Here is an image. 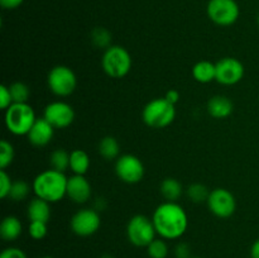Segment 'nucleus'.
I'll list each match as a JSON object with an SVG mask.
<instances>
[{"mask_svg":"<svg viewBox=\"0 0 259 258\" xmlns=\"http://www.w3.org/2000/svg\"><path fill=\"white\" fill-rule=\"evenodd\" d=\"M157 234L163 239H179L186 233L189 217L180 204L164 201L156 207L152 217Z\"/></svg>","mask_w":259,"mask_h":258,"instance_id":"nucleus-1","label":"nucleus"},{"mask_svg":"<svg viewBox=\"0 0 259 258\" xmlns=\"http://www.w3.org/2000/svg\"><path fill=\"white\" fill-rule=\"evenodd\" d=\"M67 180L65 172L46 169L34 177L32 190L35 196L53 204L67 195Z\"/></svg>","mask_w":259,"mask_h":258,"instance_id":"nucleus-2","label":"nucleus"},{"mask_svg":"<svg viewBox=\"0 0 259 258\" xmlns=\"http://www.w3.org/2000/svg\"><path fill=\"white\" fill-rule=\"evenodd\" d=\"M35 120L34 110L28 103H14L5 110V126L14 136H27Z\"/></svg>","mask_w":259,"mask_h":258,"instance_id":"nucleus-3","label":"nucleus"},{"mask_svg":"<svg viewBox=\"0 0 259 258\" xmlns=\"http://www.w3.org/2000/svg\"><path fill=\"white\" fill-rule=\"evenodd\" d=\"M176 118L175 105L164 98H157L149 101L142 111V119L146 125L154 129H161L168 126Z\"/></svg>","mask_w":259,"mask_h":258,"instance_id":"nucleus-4","label":"nucleus"},{"mask_svg":"<svg viewBox=\"0 0 259 258\" xmlns=\"http://www.w3.org/2000/svg\"><path fill=\"white\" fill-rule=\"evenodd\" d=\"M132 56L121 46H110L106 48L101 58L104 72L111 78H123L132 68Z\"/></svg>","mask_w":259,"mask_h":258,"instance_id":"nucleus-5","label":"nucleus"},{"mask_svg":"<svg viewBox=\"0 0 259 258\" xmlns=\"http://www.w3.org/2000/svg\"><path fill=\"white\" fill-rule=\"evenodd\" d=\"M156 228L153 222L146 215H134L126 224V238L138 248H147L156 239Z\"/></svg>","mask_w":259,"mask_h":258,"instance_id":"nucleus-6","label":"nucleus"},{"mask_svg":"<svg viewBox=\"0 0 259 258\" xmlns=\"http://www.w3.org/2000/svg\"><path fill=\"white\" fill-rule=\"evenodd\" d=\"M47 85L52 94L60 98L70 96L77 86V77L70 67L63 65L51 68L47 76Z\"/></svg>","mask_w":259,"mask_h":258,"instance_id":"nucleus-7","label":"nucleus"},{"mask_svg":"<svg viewBox=\"0 0 259 258\" xmlns=\"http://www.w3.org/2000/svg\"><path fill=\"white\" fill-rule=\"evenodd\" d=\"M209 19L220 27H229L238 20L239 5L235 0H209L206 7Z\"/></svg>","mask_w":259,"mask_h":258,"instance_id":"nucleus-8","label":"nucleus"},{"mask_svg":"<svg viewBox=\"0 0 259 258\" xmlns=\"http://www.w3.org/2000/svg\"><path fill=\"white\" fill-rule=\"evenodd\" d=\"M207 207L210 211L218 218L227 219L235 212L237 209V200L235 196L227 189L218 187L210 191L207 197Z\"/></svg>","mask_w":259,"mask_h":258,"instance_id":"nucleus-9","label":"nucleus"},{"mask_svg":"<svg viewBox=\"0 0 259 258\" xmlns=\"http://www.w3.org/2000/svg\"><path fill=\"white\" fill-rule=\"evenodd\" d=\"M144 164L134 154L119 156L115 162V174L125 184H138L144 177Z\"/></svg>","mask_w":259,"mask_h":258,"instance_id":"nucleus-10","label":"nucleus"},{"mask_svg":"<svg viewBox=\"0 0 259 258\" xmlns=\"http://www.w3.org/2000/svg\"><path fill=\"white\" fill-rule=\"evenodd\" d=\"M71 230L78 237H90L95 234L101 225L99 211L95 209H81L71 218Z\"/></svg>","mask_w":259,"mask_h":258,"instance_id":"nucleus-11","label":"nucleus"},{"mask_svg":"<svg viewBox=\"0 0 259 258\" xmlns=\"http://www.w3.org/2000/svg\"><path fill=\"white\" fill-rule=\"evenodd\" d=\"M215 66H217L215 80L222 85H235L244 77V65L238 58L224 57L218 61Z\"/></svg>","mask_w":259,"mask_h":258,"instance_id":"nucleus-12","label":"nucleus"},{"mask_svg":"<svg viewBox=\"0 0 259 258\" xmlns=\"http://www.w3.org/2000/svg\"><path fill=\"white\" fill-rule=\"evenodd\" d=\"M43 118L55 129H63L73 123L75 111L72 106L65 101H53L45 108Z\"/></svg>","mask_w":259,"mask_h":258,"instance_id":"nucleus-13","label":"nucleus"},{"mask_svg":"<svg viewBox=\"0 0 259 258\" xmlns=\"http://www.w3.org/2000/svg\"><path fill=\"white\" fill-rule=\"evenodd\" d=\"M93 190L89 180L83 175H73L67 180V195L76 204H85L90 200Z\"/></svg>","mask_w":259,"mask_h":258,"instance_id":"nucleus-14","label":"nucleus"},{"mask_svg":"<svg viewBox=\"0 0 259 258\" xmlns=\"http://www.w3.org/2000/svg\"><path fill=\"white\" fill-rule=\"evenodd\" d=\"M55 136V128L45 118H37L32 129L27 134L29 143L34 147H45L52 141Z\"/></svg>","mask_w":259,"mask_h":258,"instance_id":"nucleus-15","label":"nucleus"},{"mask_svg":"<svg viewBox=\"0 0 259 258\" xmlns=\"http://www.w3.org/2000/svg\"><path fill=\"white\" fill-rule=\"evenodd\" d=\"M233 109H234V105L232 100L224 95L212 96L207 101V113L215 119L228 118L233 113Z\"/></svg>","mask_w":259,"mask_h":258,"instance_id":"nucleus-16","label":"nucleus"},{"mask_svg":"<svg viewBox=\"0 0 259 258\" xmlns=\"http://www.w3.org/2000/svg\"><path fill=\"white\" fill-rule=\"evenodd\" d=\"M27 217L29 222L48 223L51 218V202L35 196L28 204Z\"/></svg>","mask_w":259,"mask_h":258,"instance_id":"nucleus-17","label":"nucleus"},{"mask_svg":"<svg viewBox=\"0 0 259 258\" xmlns=\"http://www.w3.org/2000/svg\"><path fill=\"white\" fill-rule=\"evenodd\" d=\"M23 232V225L17 217H5L0 224V237L5 242H13L18 239Z\"/></svg>","mask_w":259,"mask_h":258,"instance_id":"nucleus-18","label":"nucleus"},{"mask_svg":"<svg viewBox=\"0 0 259 258\" xmlns=\"http://www.w3.org/2000/svg\"><path fill=\"white\" fill-rule=\"evenodd\" d=\"M192 76L200 83H209L217 77V66L210 61H199L192 67Z\"/></svg>","mask_w":259,"mask_h":258,"instance_id":"nucleus-19","label":"nucleus"},{"mask_svg":"<svg viewBox=\"0 0 259 258\" xmlns=\"http://www.w3.org/2000/svg\"><path fill=\"white\" fill-rule=\"evenodd\" d=\"M70 168L73 175H83L90 168V157L82 149H75L70 153Z\"/></svg>","mask_w":259,"mask_h":258,"instance_id":"nucleus-20","label":"nucleus"},{"mask_svg":"<svg viewBox=\"0 0 259 258\" xmlns=\"http://www.w3.org/2000/svg\"><path fill=\"white\" fill-rule=\"evenodd\" d=\"M159 190H161L162 196L166 199V201L174 202H177V200L182 196V192H184L181 182L176 179H172V177L164 179L163 181L161 182Z\"/></svg>","mask_w":259,"mask_h":258,"instance_id":"nucleus-21","label":"nucleus"},{"mask_svg":"<svg viewBox=\"0 0 259 258\" xmlns=\"http://www.w3.org/2000/svg\"><path fill=\"white\" fill-rule=\"evenodd\" d=\"M99 153L103 158L106 161H111V159H118L119 153H120V146L119 142L116 141L114 137H104L99 143Z\"/></svg>","mask_w":259,"mask_h":258,"instance_id":"nucleus-22","label":"nucleus"},{"mask_svg":"<svg viewBox=\"0 0 259 258\" xmlns=\"http://www.w3.org/2000/svg\"><path fill=\"white\" fill-rule=\"evenodd\" d=\"M50 163L53 169L60 172H65L70 168V153L62 148H58L51 153Z\"/></svg>","mask_w":259,"mask_h":258,"instance_id":"nucleus-23","label":"nucleus"},{"mask_svg":"<svg viewBox=\"0 0 259 258\" xmlns=\"http://www.w3.org/2000/svg\"><path fill=\"white\" fill-rule=\"evenodd\" d=\"M187 197L195 204H201V202L207 201L210 191L207 187L202 184H192L190 185L186 191Z\"/></svg>","mask_w":259,"mask_h":258,"instance_id":"nucleus-24","label":"nucleus"},{"mask_svg":"<svg viewBox=\"0 0 259 258\" xmlns=\"http://www.w3.org/2000/svg\"><path fill=\"white\" fill-rule=\"evenodd\" d=\"M10 94H12L13 103H28V99L30 96V90L28 85H25L22 81L13 82L9 86Z\"/></svg>","mask_w":259,"mask_h":258,"instance_id":"nucleus-25","label":"nucleus"},{"mask_svg":"<svg viewBox=\"0 0 259 258\" xmlns=\"http://www.w3.org/2000/svg\"><path fill=\"white\" fill-rule=\"evenodd\" d=\"M30 192V186L27 181L24 180H17L13 181L12 190H10L9 197L13 199L14 201H23L28 197Z\"/></svg>","mask_w":259,"mask_h":258,"instance_id":"nucleus-26","label":"nucleus"},{"mask_svg":"<svg viewBox=\"0 0 259 258\" xmlns=\"http://www.w3.org/2000/svg\"><path fill=\"white\" fill-rule=\"evenodd\" d=\"M14 159V147L7 139L0 141V169H5L10 166Z\"/></svg>","mask_w":259,"mask_h":258,"instance_id":"nucleus-27","label":"nucleus"},{"mask_svg":"<svg viewBox=\"0 0 259 258\" xmlns=\"http://www.w3.org/2000/svg\"><path fill=\"white\" fill-rule=\"evenodd\" d=\"M147 253L149 258H167L168 255V245L163 238H156L151 244L147 247Z\"/></svg>","mask_w":259,"mask_h":258,"instance_id":"nucleus-28","label":"nucleus"},{"mask_svg":"<svg viewBox=\"0 0 259 258\" xmlns=\"http://www.w3.org/2000/svg\"><path fill=\"white\" fill-rule=\"evenodd\" d=\"M91 39H93L94 45L99 48H105L106 50L111 46V34L105 28H95L91 33Z\"/></svg>","mask_w":259,"mask_h":258,"instance_id":"nucleus-29","label":"nucleus"},{"mask_svg":"<svg viewBox=\"0 0 259 258\" xmlns=\"http://www.w3.org/2000/svg\"><path fill=\"white\" fill-rule=\"evenodd\" d=\"M47 223L30 222L28 225V233H29L30 238H33L34 240H42L47 235Z\"/></svg>","mask_w":259,"mask_h":258,"instance_id":"nucleus-30","label":"nucleus"},{"mask_svg":"<svg viewBox=\"0 0 259 258\" xmlns=\"http://www.w3.org/2000/svg\"><path fill=\"white\" fill-rule=\"evenodd\" d=\"M13 181L5 169H0V197L7 199L9 197L10 190H12Z\"/></svg>","mask_w":259,"mask_h":258,"instance_id":"nucleus-31","label":"nucleus"},{"mask_svg":"<svg viewBox=\"0 0 259 258\" xmlns=\"http://www.w3.org/2000/svg\"><path fill=\"white\" fill-rule=\"evenodd\" d=\"M12 104L14 103H13V98L12 94H10L9 86L2 85L0 86V108L5 111Z\"/></svg>","mask_w":259,"mask_h":258,"instance_id":"nucleus-32","label":"nucleus"},{"mask_svg":"<svg viewBox=\"0 0 259 258\" xmlns=\"http://www.w3.org/2000/svg\"><path fill=\"white\" fill-rule=\"evenodd\" d=\"M0 258H27V254L20 248L9 247L0 253Z\"/></svg>","mask_w":259,"mask_h":258,"instance_id":"nucleus-33","label":"nucleus"},{"mask_svg":"<svg viewBox=\"0 0 259 258\" xmlns=\"http://www.w3.org/2000/svg\"><path fill=\"white\" fill-rule=\"evenodd\" d=\"M175 254L177 258H192L191 257V248L187 243H179L175 249Z\"/></svg>","mask_w":259,"mask_h":258,"instance_id":"nucleus-34","label":"nucleus"},{"mask_svg":"<svg viewBox=\"0 0 259 258\" xmlns=\"http://www.w3.org/2000/svg\"><path fill=\"white\" fill-rule=\"evenodd\" d=\"M23 2H24V0H0V5H2L4 9L13 10L19 8L20 5L23 4Z\"/></svg>","mask_w":259,"mask_h":258,"instance_id":"nucleus-35","label":"nucleus"},{"mask_svg":"<svg viewBox=\"0 0 259 258\" xmlns=\"http://www.w3.org/2000/svg\"><path fill=\"white\" fill-rule=\"evenodd\" d=\"M164 99H166L168 103H171L172 105H176L180 100V93L177 90H175V89H171V90H168L166 93Z\"/></svg>","mask_w":259,"mask_h":258,"instance_id":"nucleus-36","label":"nucleus"},{"mask_svg":"<svg viewBox=\"0 0 259 258\" xmlns=\"http://www.w3.org/2000/svg\"><path fill=\"white\" fill-rule=\"evenodd\" d=\"M250 257L259 258V238L253 243L252 248H250Z\"/></svg>","mask_w":259,"mask_h":258,"instance_id":"nucleus-37","label":"nucleus"},{"mask_svg":"<svg viewBox=\"0 0 259 258\" xmlns=\"http://www.w3.org/2000/svg\"><path fill=\"white\" fill-rule=\"evenodd\" d=\"M101 258H114V257H113V255H110V254H104Z\"/></svg>","mask_w":259,"mask_h":258,"instance_id":"nucleus-38","label":"nucleus"},{"mask_svg":"<svg viewBox=\"0 0 259 258\" xmlns=\"http://www.w3.org/2000/svg\"><path fill=\"white\" fill-rule=\"evenodd\" d=\"M42 258H55V257H51V255H45V257H42Z\"/></svg>","mask_w":259,"mask_h":258,"instance_id":"nucleus-39","label":"nucleus"},{"mask_svg":"<svg viewBox=\"0 0 259 258\" xmlns=\"http://www.w3.org/2000/svg\"><path fill=\"white\" fill-rule=\"evenodd\" d=\"M258 25H259V15H258Z\"/></svg>","mask_w":259,"mask_h":258,"instance_id":"nucleus-40","label":"nucleus"},{"mask_svg":"<svg viewBox=\"0 0 259 258\" xmlns=\"http://www.w3.org/2000/svg\"><path fill=\"white\" fill-rule=\"evenodd\" d=\"M192 258H200V257H192Z\"/></svg>","mask_w":259,"mask_h":258,"instance_id":"nucleus-41","label":"nucleus"}]
</instances>
